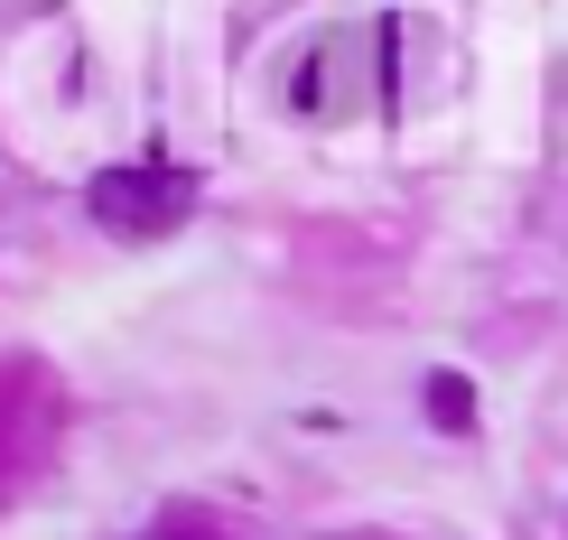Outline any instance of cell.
Wrapping results in <instances>:
<instances>
[{
	"label": "cell",
	"instance_id": "6da1fadb",
	"mask_svg": "<svg viewBox=\"0 0 568 540\" xmlns=\"http://www.w3.org/2000/svg\"><path fill=\"white\" fill-rule=\"evenodd\" d=\"M84 205H93V224H103V233H169L186 205H196V177L169 169V159H131V169L93 177Z\"/></svg>",
	"mask_w": 568,
	"mask_h": 540
},
{
	"label": "cell",
	"instance_id": "7a4b0ae2",
	"mask_svg": "<svg viewBox=\"0 0 568 540\" xmlns=\"http://www.w3.org/2000/svg\"><path fill=\"white\" fill-rule=\"evenodd\" d=\"M150 540H215V531H186V522H169V531H150Z\"/></svg>",
	"mask_w": 568,
	"mask_h": 540
}]
</instances>
